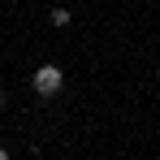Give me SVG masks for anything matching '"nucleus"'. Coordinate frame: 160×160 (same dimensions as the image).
Listing matches in <instances>:
<instances>
[{"label": "nucleus", "instance_id": "f257e3e1", "mask_svg": "<svg viewBox=\"0 0 160 160\" xmlns=\"http://www.w3.org/2000/svg\"><path fill=\"white\" fill-rule=\"evenodd\" d=\"M30 82H35V95H56V91L65 87V74H61L56 65H39Z\"/></svg>", "mask_w": 160, "mask_h": 160}, {"label": "nucleus", "instance_id": "f03ea898", "mask_svg": "<svg viewBox=\"0 0 160 160\" xmlns=\"http://www.w3.org/2000/svg\"><path fill=\"white\" fill-rule=\"evenodd\" d=\"M52 26H69V9H52Z\"/></svg>", "mask_w": 160, "mask_h": 160}, {"label": "nucleus", "instance_id": "7ed1b4c3", "mask_svg": "<svg viewBox=\"0 0 160 160\" xmlns=\"http://www.w3.org/2000/svg\"><path fill=\"white\" fill-rule=\"evenodd\" d=\"M0 160H9V147H0Z\"/></svg>", "mask_w": 160, "mask_h": 160}, {"label": "nucleus", "instance_id": "20e7f679", "mask_svg": "<svg viewBox=\"0 0 160 160\" xmlns=\"http://www.w3.org/2000/svg\"><path fill=\"white\" fill-rule=\"evenodd\" d=\"M0 108H4V91H0Z\"/></svg>", "mask_w": 160, "mask_h": 160}]
</instances>
